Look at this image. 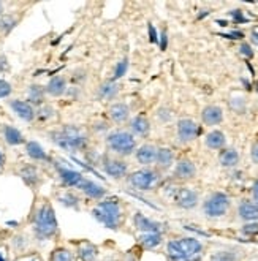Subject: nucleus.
<instances>
[{"instance_id":"nucleus-1","label":"nucleus","mask_w":258,"mask_h":261,"mask_svg":"<svg viewBox=\"0 0 258 261\" xmlns=\"http://www.w3.org/2000/svg\"><path fill=\"white\" fill-rule=\"evenodd\" d=\"M51 141L67 152H80L84 150L89 144V135L84 128L78 125H62L49 133Z\"/></svg>"},{"instance_id":"nucleus-2","label":"nucleus","mask_w":258,"mask_h":261,"mask_svg":"<svg viewBox=\"0 0 258 261\" xmlns=\"http://www.w3.org/2000/svg\"><path fill=\"white\" fill-rule=\"evenodd\" d=\"M203 244L195 238H180L166 244V255L170 261H200Z\"/></svg>"},{"instance_id":"nucleus-3","label":"nucleus","mask_w":258,"mask_h":261,"mask_svg":"<svg viewBox=\"0 0 258 261\" xmlns=\"http://www.w3.org/2000/svg\"><path fill=\"white\" fill-rule=\"evenodd\" d=\"M34 236L38 241H49L57 236L59 223L54 207L49 203H44L38 207L34 217Z\"/></svg>"},{"instance_id":"nucleus-4","label":"nucleus","mask_w":258,"mask_h":261,"mask_svg":"<svg viewBox=\"0 0 258 261\" xmlns=\"http://www.w3.org/2000/svg\"><path fill=\"white\" fill-rule=\"evenodd\" d=\"M92 217L105 228L117 229L120 226V220H122V207L116 198L101 199L92 209Z\"/></svg>"},{"instance_id":"nucleus-5","label":"nucleus","mask_w":258,"mask_h":261,"mask_svg":"<svg viewBox=\"0 0 258 261\" xmlns=\"http://www.w3.org/2000/svg\"><path fill=\"white\" fill-rule=\"evenodd\" d=\"M106 147L120 157H128L136 150V138L132 132L127 130H113L106 135Z\"/></svg>"},{"instance_id":"nucleus-6","label":"nucleus","mask_w":258,"mask_h":261,"mask_svg":"<svg viewBox=\"0 0 258 261\" xmlns=\"http://www.w3.org/2000/svg\"><path fill=\"white\" fill-rule=\"evenodd\" d=\"M228 209H230V198L222 192H216L211 196H208L203 204V211L206 214V217L209 219L223 217L228 212Z\"/></svg>"},{"instance_id":"nucleus-7","label":"nucleus","mask_w":258,"mask_h":261,"mask_svg":"<svg viewBox=\"0 0 258 261\" xmlns=\"http://www.w3.org/2000/svg\"><path fill=\"white\" fill-rule=\"evenodd\" d=\"M159 180V176L154 170L150 168H141V170H136L128 176V184L136 189V190H150Z\"/></svg>"},{"instance_id":"nucleus-8","label":"nucleus","mask_w":258,"mask_h":261,"mask_svg":"<svg viewBox=\"0 0 258 261\" xmlns=\"http://www.w3.org/2000/svg\"><path fill=\"white\" fill-rule=\"evenodd\" d=\"M201 128L192 119H180L177 122V136L182 143H190L195 138H198Z\"/></svg>"},{"instance_id":"nucleus-9","label":"nucleus","mask_w":258,"mask_h":261,"mask_svg":"<svg viewBox=\"0 0 258 261\" xmlns=\"http://www.w3.org/2000/svg\"><path fill=\"white\" fill-rule=\"evenodd\" d=\"M10 108L24 122H32L37 117V110L27 100H11Z\"/></svg>"},{"instance_id":"nucleus-10","label":"nucleus","mask_w":258,"mask_h":261,"mask_svg":"<svg viewBox=\"0 0 258 261\" xmlns=\"http://www.w3.org/2000/svg\"><path fill=\"white\" fill-rule=\"evenodd\" d=\"M174 203L180 209H193L196 204H198V193L192 189L182 187L174 195Z\"/></svg>"},{"instance_id":"nucleus-11","label":"nucleus","mask_w":258,"mask_h":261,"mask_svg":"<svg viewBox=\"0 0 258 261\" xmlns=\"http://www.w3.org/2000/svg\"><path fill=\"white\" fill-rule=\"evenodd\" d=\"M76 189H80L87 198L95 199V201H101V199L106 196V193H108L103 186H100V184L90 180V179H86V177L80 182V186Z\"/></svg>"},{"instance_id":"nucleus-12","label":"nucleus","mask_w":258,"mask_h":261,"mask_svg":"<svg viewBox=\"0 0 258 261\" xmlns=\"http://www.w3.org/2000/svg\"><path fill=\"white\" fill-rule=\"evenodd\" d=\"M103 171L113 179H120L125 177L128 173V163L120 160V159H110L103 163Z\"/></svg>"},{"instance_id":"nucleus-13","label":"nucleus","mask_w":258,"mask_h":261,"mask_svg":"<svg viewBox=\"0 0 258 261\" xmlns=\"http://www.w3.org/2000/svg\"><path fill=\"white\" fill-rule=\"evenodd\" d=\"M108 116L114 124H125L130 119V106L125 101L113 103L108 108Z\"/></svg>"},{"instance_id":"nucleus-14","label":"nucleus","mask_w":258,"mask_h":261,"mask_svg":"<svg viewBox=\"0 0 258 261\" xmlns=\"http://www.w3.org/2000/svg\"><path fill=\"white\" fill-rule=\"evenodd\" d=\"M44 90H46V94L51 95V97L65 95L67 90H68L67 78H65V76H53V78L49 80V83L44 86Z\"/></svg>"},{"instance_id":"nucleus-15","label":"nucleus","mask_w":258,"mask_h":261,"mask_svg":"<svg viewBox=\"0 0 258 261\" xmlns=\"http://www.w3.org/2000/svg\"><path fill=\"white\" fill-rule=\"evenodd\" d=\"M133 225L136 226V229H140L141 233H160V229H162V223L147 219L141 212L135 214Z\"/></svg>"},{"instance_id":"nucleus-16","label":"nucleus","mask_w":258,"mask_h":261,"mask_svg":"<svg viewBox=\"0 0 258 261\" xmlns=\"http://www.w3.org/2000/svg\"><path fill=\"white\" fill-rule=\"evenodd\" d=\"M157 149H159V147H156L154 144H143L141 147L136 149L135 157H136V160H138L140 165L149 166V165L156 163V159H157Z\"/></svg>"},{"instance_id":"nucleus-17","label":"nucleus","mask_w":258,"mask_h":261,"mask_svg":"<svg viewBox=\"0 0 258 261\" xmlns=\"http://www.w3.org/2000/svg\"><path fill=\"white\" fill-rule=\"evenodd\" d=\"M57 173L62 184L67 187H78L80 182L84 179L80 171H74L71 168H65V166H57Z\"/></svg>"},{"instance_id":"nucleus-18","label":"nucleus","mask_w":258,"mask_h":261,"mask_svg":"<svg viewBox=\"0 0 258 261\" xmlns=\"http://www.w3.org/2000/svg\"><path fill=\"white\" fill-rule=\"evenodd\" d=\"M201 120L203 124L206 125H219L220 122L223 120V111L220 106H216V105H209L203 110L201 113Z\"/></svg>"},{"instance_id":"nucleus-19","label":"nucleus","mask_w":258,"mask_h":261,"mask_svg":"<svg viewBox=\"0 0 258 261\" xmlns=\"http://www.w3.org/2000/svg\"><path fill=\"white\" fill-rule=\"evenodd\" d=\"M196 174V166L193 165L192 160L189 159H182L177 162L174 168V176L177 179H192Z\"/></svg>"},{"instance_id":"nucleus-20","label":"nucleus","mask_w":258,"mask_h":261,"mask_svg":"<svg viewBox=\"0 0 258 261\" xmlns=\"http://www.w3.org/2000/svg\"><path fill=\"white\" fill-rule=\"evenodd\" d=\"M130 132L136 136H147L150 132V124L146 116L138 114L130 120Z\"/></svg>"},{"instance_id":"nucleus-21","label":"nucleus","mask_w":258,"mask_h":261,"mask_svg":"<svg viewBox=\"0 0 258 261\" xmlns=\"http://www.w3.org/2000/svg\"><path fill=\"white\" fill-rule=\"evenodd\" d=\"M119 94V84L114 80H106L100 84L98 90H97V95L101 100H113L116 98Z\"/></svg>"},{"instance_id":"nucleus-22","label":"nucleus","mask_w":258,"mask_h":261,"mask_svg":"<svg viewBox=\"0 0 258 261\" xmlns=\"http://www.w3.org/2000/svg\"><path fill=\"white\" fill-rule=\"evenodd\" d=\"M44 95H46V90L40 84H32L27 89V101L32 105L34 108L35 106L40 108L41 105H44Z\"/></svg>"},{"instance_id":"nucleus-23","label":"nucleus","mask_w":258,"mask_h":261,"mask_svg":"<svg viewBox=\"0 0 258 261\" xmlns=\"http://www.w3.org/2000/svg\"><path fill=\"white\" fill-rule=\"evenodd\" d=\"M25 153L35 162H48L49 160L46 150H44L43 146L37 141H27L25 143Z\"/></svg>"},{"instance_id":"nucleus-24","label":"nucleus","mask_w":258,"mask_h":261,"mask_svg":"<svg viewBox=\"0 0 258 261\" xmlns=\"http://www.w3.org/2000/svg\"><path fill=\"white\" fill-rule=\"evenodd\" d=\"M2 133H4V138H5L7 144H10V146H21V144L27 143L24 135L16 127H13V125H4Z\"/></svg>"},{"instance_id":"nucleus-25","label":"nucleus","mask_w":258,"mask_h":261,"mask_svg":"<svg viewBox=\"0 0 258 261\" xmlns=\"http://www.w3.org/2000/svg\"><path fill=\"white\" fill-rule=\"evenodd\" d=\"M238 214L242 220L255 222V220H258V204H255L252 201H242L238 207Z\"/></svg>"},{"instance_id":"nucleus-26","label":"nucleus","mask_w":258,"mask_h":261,"mask_svg":"<svg viewBox=\"0 0 258 261\" xmlns=\"http://www.w3.org/2000/svg\"><path fill=\"white\" fill-rule=\"evenodd\" d=\"M19 176H21V179L27 184L29 187H37L38 184H40V180H41L37 166H34V165L24 166L22 170L19 171Z\"/></svg>"},{"instance_id":"nucleus-27","label":"nucleus","mask_w":258,"mask_h":261,"mask_svg":"<svg viewBox=\"0 0 258 261\" xmlns=\"http://www.w3.org/2000/svg\"><path fill=\"white\" fill-rule=\"evenodd\" d=\"M80 261H95V258L98 256V249L97 245L90 244V242H84L80 245V249L76 252Z\"/></svg>"},{"instance_id":"nucleus-28","label":"nucleus","mask_w":258,"mask_h":261,"mask_svg":"<svg viewBox=\"0 0 258 261\" xmlns=\"http://www.w3.org/2000/svg\"><path fill=\"white\" fill-rule=\"evenodd\" d=\"M163 242V238L160 233H143L140 236V244L143 245V249L152 250Z\"/></svg>"},{"instance_id":"nucleus-29","label":"nucleus","mask_w":258,"mask_h":261,"mask_svg":"<svg viewBox=\"0 0 258 261\" xmlns=\"http://www.w3.org/2000/svg\"><path fill=\"white\" fill-rule=\"evenodd\" d=\"M219 162L225 168H235L239 163V153L235 149H223L220 152Z\"/></svg>"},{"instance_id":"nucleus-30","label":"nucleus","mask_w":258,"mask_h":261,"mask_svg":"<svg viewBox=\"0 0 258 261\" xmlns=\"http://www.w3.org/2000/svg\"><path fill=\"white\" fill-rule=\"evenodd\" d=\"M225 143H226V138H225V135L220 130H212L206 136V146L209 149H214V150L222 149L225 146Z\"/></svg>"},{"instance_id":"nucleus-31","label":"nucleus","mask_w":258,"mask_h":261,"mask_svg":"<svg viewBox=\"0 0 258 261\" xmlns=\"http://www.w3.org/2000/svg\"><path fill=\"white\" fill-rule=\"evenodd\" d=\"M173 160H174V153L171 149L168 147H159L157 149V159H156V163L160 166V168H170L173 165Z\"/></svg>"},{"instance_id":"nucleus-32","label":"nucleus","mask_w":258,"mask_h":261,"mask_svg":"<svg viewBox=\"0 0 258 261\" xmlns=\"http://www.w3.org/2000/svg\"><path fill=\"white\" fill-rule=\"evenodd\" d=\"M49 261H76V256L68 247H56L49 253Z\"/></svg>"},{"instance_id":"nucleus-33","label":"nucleus","mask_w":258,"mask_h":261,"mask_svg":"<svg viewBox=\"0 0 258 261\" xmlns=\"http://www.w3.org/2000/svg\"><path fill=\"white\" fill-rule=\"evenodd\" d=\"M16 25H18V19L13 14H2L0 16V32L4 35H8Z\"/></svg>"},{"instance_id":"nucleus-34","label":"nucleus","mask_w":258,"mask_h":261,"mask_svg":"<svg viewBox=\"0 0 258 261\" xmlns=\"http://www.w3.org/2000/svg\"><path fill=\"white\" fill-rule=\"evenodd\" d=\"M59 201L60 204H64L65 207H71V209H80V198L71 193V192H67L64 195L59 196Z\"/></svg>"},{"instance_id":"nucleus-35","label":"nucleus","mask_w":258,"mask_h":261,"mask_svg":"<svg viewBox=\"0 0 258 261\" xmlns=\"http://www.w3.org/2000/svg\"><path fill=\"white\" fill-rule=\"evenodd\" d=\"M54 114H56V111H54L53 106H49V105H41L40 108L37 110V117L35 119L44 122V120H49L51 117H54Z\"/></svg>"},{"instance_id":"nucleus-36","label":"nucleus","mask_w":258,"mask_h":261,"mask_svg":"<svg viewBox=\"0 0 258 261\" xmlns=\"http://www.w3.org/2000/svg\"><path fill=\"white\" fill-rule=\"evenodd\" d=\"M209 261H238V253L236 252H228V250H222L214 253Z\"/></svg>"},{"instance_id":"nucleus-37","label":"nucleus","mask_w":258,"mask_h":261,"mask_svg":"<svg viewBox=\"0 0 258 261\" xmlns=\"http://www.w3.org/2000/svg\"><path fill=\"white\" fill-rule=\"evenodd\" d=\"M127 70H128V60L127 59H124V60H120V62L116 65V70H114V81L116 80H119V78H122V76L127 73Z\"/></svg>"},{"instance_id":"nucleus-38","label":"nucleus","mask_w":258,"mask_h":261,"mask_svg":"<svg viewBox=\"0 0 258 261\" xmlns=\"http://www.w3.org/2000/svg\"><path fill=\"white\" fill-rule=\"evenodd\" d=\"M13 92V87L8 81L0 80V98H8Z\"/></svg>"},{"instance_id":"nucleus-39","label":"nucleus","mask_w":258,"mask_h":261,"mask_svg":"<svg viewBox=\"0 0 258 261\" xmlns=\"http://www.w3.org/2000/svg\"><path fill=\"white\" fill-rule=\"evenodd\" d=\"M250 157H252V162H253V163H258V141H255V143L252 144Z\"/></svg>"},{"instance_id":"nucleus-40","label":"nucleus","mask_w":258,"mask_h":261,"mask_svg":"<svg viewBox=\"0 0 258 261\" xmlns=\"http://www.w3.org/2000/svg\"><path fill=\"white\" fill-rule=\"evenodd\" d=\"M250 41H252L255 46H258V24L253 25V27L250 29Z\"/></svg>"},{"instance_id":"nucleus-41","label":"nucleus","mask_w":258,"mask_h":261,"mask_svg":"<svg viewBox=\"0 0 258 261\" xmlns=\"http://www.w3.org/2000/svg\"><path fill=\"white\" fill-rule=\"evenodd\" d=\"M241 53L244 54L246 57H253V51L250 49V46H249V44H246V43L241 46Z\"/></svg>"},{"instance_id":"nucleus-42","label":"nucleus","mask_w":258,"mask_h":261,"mask_svg":"<svg viewBox=\"0 0 258 261\" xmlns=\"http://www.w3.org/2000/svg\"><path fill=\"white\" fill-rule=\"evenodd\" d=\"M242 231H244L246 234H253V233L258 231V225H247V226H244Z\"/></svg>"},{"instance_id":"nucleus-43","label":"nucleus","mask_w":258,"mask_h":261,"mask_svg":"<svg viewBox=\"0 0 258 261\" xmlns=\"http://www.w3.org/2000/svg\"><path fill=\"white\" fill-rule=\"evenodd\" d=\"M252 196H253L255 204H258V180H255L253 187H252Z\"/></svg>"},{"instance_id":"nucleus-44","label":"nucleus","mask_w":258,"mask_h":261,"mask_svg":"<svg viewBox=\"0 0 258 261\" xmlns=\"http://www.w3.org/2000/svg\"><path fill=\"white\" fill-rule=\"evenodd\" d=\"M149 34H150V41L157 43V34H156V29L152 25H149Z\"/></svg>"},{"instance_id":"nucleus-45","label":"nucleus","mask_w":258,"mask_h":261,"mask_svg":"<svg viewBox=\"0 0 258 261\" xmlns=\"http://www.w3.org/2000/svg\"><path fill=\"white\" fill-rule=\"evenodd\" d=\"M4 165H5V155L2 153V150H0V168H4Z\"/></svg>"},{"instance_id":"nucleus-46","label":"nucleus","mask_w":258,"mask_h":261,"mask_svg":"<svg viewBox=\"0 0 258 261\" xmlns=\"http://www.w3.org/2000/svg\"><path fill=\"white\" fill-rule=\"evenodd\" d=\"M2 14H4V4L0 2V16H2Z\"/></svg>"},{"instance_id":"nucleus-47","label":"nucleus","mask_w":258,"mask_h":261,"mask_svg":"<svg viewBox=\"0 0 258 261\" xmlns=\"http://www.w3.org/2000/svg\"><path fill=\"white\" fill-rule=\"evenodd\" d=\"M0 261H7V259H5V256L2 255V252H0Z\"/></svg>"},{"instance_id":"nucleus-48","label":"nucleus","mask_w":258,"mask_h":261,"mask_svg":"<svg viewBox=\"0 0 258 261\" xmlns=\"http://www.w3.org/2000/svg\"><path fill=\"white\" fill-rule=\"evenodd\" d=\"M30 261H41V258H38V256H35V258H32Z\"/></svg>"}]
</instances>
